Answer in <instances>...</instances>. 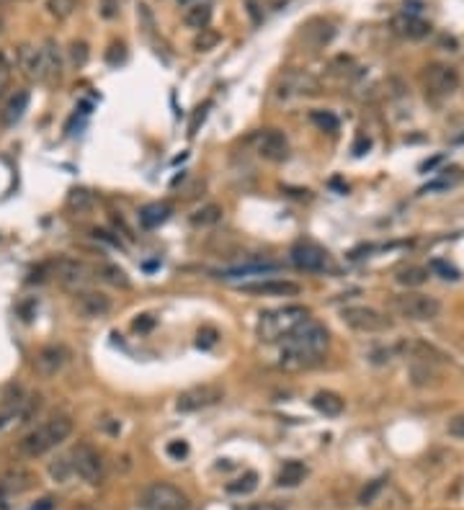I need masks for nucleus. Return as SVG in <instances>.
<instances>
[{"mask_svg": "<svg viewBox=\"0 0 464 510\" xmlns=\"http://www.w3.org/2000/svg\"><path fill=\"white\" fill-rule=\"evenodd\" d=\"M3 26H6V24H3V19H0V34H3Z\"/></svg>", "mask_w": 464, "mask_h": 510, "instance_id": "49", "label": "nucleus"}, {"mask_svg": "<svg viewBox=\"0 0 464 510\" xmlns=\"http://www.w3.org/2000/svg\"><path fill=\"white\" fill-rule=\"evenodd\" d=\"M222 207L220 204H207V207L196 209L194 214H191V224L194 227H212V224H217V222L222 219Z\"/></svg>", "mask_w": 464, "mask_h": 510, "instance_id": "29", "label": "nucleus"}, {"mask_svg": "<svg viewBox=\"0 0 464 510\" xmlns=\"http://www.w3.org/2000/svg\"><path fill=\"white\" fill-rule=\"evenodd\" d=\"M70 464H73V472L81 477L83 482L98 484L103 479V459L91 443H78L73 454H70Z\"/></svg>", "mask_w": 464, "mask_h": 510, "instance_id": "7", "label": "nucleus"}, {"mask_svg": "<svg viewBox=\"0 0 464 510\" xmlns=\"http://www.w3.org/2000/svg\"><path fill=\"white\" fill-rule=\"evenodd\" d=\"M73 474L75 472H73V464H70V457H60L49 464V477H52L54 482L65 484Z\"/></svg>", "mask_w": 464, "mask_h": 510, "instance_id": "33", "label": "nucleus"}, {"mask_svg": "<svg viewBox=\"0 0 464 510\" xmlns=\"http://www.w3.org/2000/svg\"><path fill=\"white\" fill-rule=\"evenodd\" d=\"M392 309L413 323H431L441 315V302L436 296L421 294V291H405V294L392 296Z\"/></svg>", "mask_w": 464, "mask_h": 510, "instance_id": "4", "label": "nucleus"}, {"mask_svg": "<svg viewBox=\"0 0 464 510\" xmlns=\"http://www.w3.org/2000/svg\"><path fill=\"white\" fill-rule=\"evenodd\" d=\"M29 101H31L29 90H16V93L6 101L3 111H0V124H3V127H16V124L21 121V116L26 114Z\"/></svg>", "mask_w": 464, "mask_h": 510, "instance_id": "18", "label": "nucleus"}, {"mask_svg": "<svg viewBox=\"0 0 464 510\" xmlns=\"http://www.w3.org/2000/svg\"><path fill=\"white\" fill-rule=\"evenodd\" d=\"M253 145H256V152L269 162H284L289 157V142L279 129H261L253 137Z\"/></svg>", "mask_w": 464, "mask_h": 510, "instance_id": "11", "label": "nucleus"}, {"mask_svg": "<svg viewBox=\"0 0 464 510\" xmlns=\"http://www.w3.org/2000/svg\"><path fill=\"white\" fill-rule=\"evenodd\" d=\"M31 510H52V500H49V497H44V500H39V503H36Z\"/></svg>", "mask_w": 464, "mask_h": 510, "instance_id": "47", "label": "nucleus"}, {"mask_svg": "<svg viewBox=\"0 0 464 510\" xmlns=\"http://www.w3.org/2000/svg\"><path fill=\"white\" fill-rule=\"evenodd\" d=\"M132 328L140 330V333H142V330H150V328H153V317H150V315H142L140 320H135V325H132Z\"/></svg>", "mask_w": 464, "mask_h": 510, "instance_id": "45", "label": "nucleus"}, {"mask_svg": "<svg viewBox=\"0 0 464 510\" xmlns=\"http://www.w3.org/2000/svg\"><path fill=\"white\" fill-rule=\"evenodd\" d=\"M39 62H41V83H54L62 78V52L57 41L47 39L39 47Z\"/></svg>", "mask_w": 464, "mask_h": 510, "instance_id": "17", "label": "nucleus"}, {"mask_svg": "<svg viewBox=\"0 0 464 510\" xmlns=\"http://www.w3.org/2000/svg\"><path fill=\"white\" fill-rule=\"evenodd\" d=\"M341 317L349 328L359 330V333H382L390 328V317L374 307H346Z\"/></svg>", "mask_w": 464, "mask_h": 510, "instance_id": "9", "label": "nucleus"}, {"mask_svg": "<svg viewBox=\"0 0 464 510\" xmlns=\"http://www.w3.org/2000/svg\"><path fill=\"white\" fill-rule=\"evenodd\" d=\"M142 510H189L191 500L170 482H153L140 492Z\"/></svg>", "mask_w": 464, "mask_h": 510, "instance_id": "5", "label": "nucleus"}, {"mask_svg": "<svg viewBox=\"0 0 464 510\" xmlns=\"http://www.w3.org/2000/svg\"><path fill=\"white\" fill-rule=\"evenodd\" d=\"M170 214H173V209L165 202H153L140 209V224L145 229H155V227H160L163 222H168Z\"/></svg>", "mask_w": 464, "mask_h": 510, "instance_id": "23", "label": "nucleus"}, {"mask_svg": "<svg viewBox=\"0 0 464 510\" xmlns=\"http://www.w3.org/2000/svg\"><path fill=\"white\" fill-rule=\"evenodd\" d=\"M31 482H34V477L29 474V472L16 469V472H11V474H6L3 479H0V490L6 492V495H14V492L19 495V492L29 490Z\"/></svg>", "mask_w": 464, "mask_h": 510, "instance_id": "26", "label": "nucleus"}, {"mask_svg": "<svg viewBox=\"0 0 464 510\" xmlns=\"http://www.w3.org/2000/svg\"><path fill=\"white\" fill-rule=\"evenodd\" d=\"M237 289L245 296H297L299 283L287 279H261V281H242Z\"/></svg>", "mask_w": 464, "mask_h": 510, "instance_id": "13", "label": "nucleus"}, {"mask_svg": "<svg viewBox=\"0 0 464 510\" xmlns=\"http://www.w3.org/2000/svg\"><path fill=\"white\" fill-rule=\"evenodd\" d=\"M165 454H168L170 459H175V462H181V459L189 457V443L186 441H170L168 446H165Z\"/></svg>", "mask_w": 464, "mask_h": 510, "instance_id": "40", "label": "nucleus"}, {"mask_svg": "<svg viewBox=\"0 0 464 510\" xmlns=\"http://www.w3.org/2000/svg\"><path fill=\"white\" fill-rule=\"evenodd\" d=\"M52 276L57 279L62 289L78 294L83 289H91V281L96 279V269H91L83 261H75V258H60V261L52 263Z\"/></svg>", "mask_w": 464, "mask_h": 510, "instance_id": "6", "label": "nucleus"}, {"mask_svg": "<svg viewBox=\"0 0 464 510\" xmlns=\"http://www.w3.org/2000/svg\"><path fill=\"white\" fill-rule=\"evenodd\" d=\"M70 57H73V65L83 68V65L88 62V44L86 41H73V44H70Z\"/></svg>", "mask_w": 464, "mask_h": 510, "instance_id": "39", "label": "nucleus"}, {"mask_svg": "<svg viewBox=\"0 0 464 510\" xmlns=\"http://www.w3.org/2000/svg\"><path fill=\"white\" fill-rule=\"evenodd\" d=\"M3 3H6V0H0V6H3Z\"/></svg>", "mask_w": 464, "mask_h": 510, "instance_id": "51", "label": "nucleus"}, {"mask_svg": "<svg viewBox=\"0 0 464 510\" xmlns=\"http://www.w3.org/2000/svg\"><path fill=\"white\" fill-rule=\"evenodd\" d=\"M70 433H73V420L68 415H54L41 425H36L34 430H29L19 441V451L29 459L44 457L52 449H57L62 441H68Z\"/></svg>", "mask_w": 464, "mask_h": 510, "instance_id": "2", "label": "nucleus"}, {"mask_svg": "<svg viewBox=\"0 0 464 510\" xmlns=\"http://www.w3.org/2000/svg\"><path fill=\"white\" fill-rule=\"evenodd\" d=\"M328 343V328L307 317L292 333L284 335L282 366H287V369H309V366H315L323 358Z\"/></svg>", "mask_w": 464, "mask_h": 510, "instance_id": "1", "label": "nucleus"}, {"mask_svg": "<svg viewBox=\"0 0 464 510\" xmlns=\"http://www.w3.org/2000/svg\"><path fill=\"white\" fill-rule=\"evenodd\" d=\"M96 207V194H91L88 188H70L68 194V209L70 212H78V214H86Z\"/></svg>", "mask_w": 464, "mask_h": 510, "instance_id": "28", "label": "nucleus"}, {"mask_svg": "<svg viewBox=\"0 0 464 510\" xmlns=\"http://www.w3.org/2000/svg\"><path fill=\"white\" fill-rule=\"evenodd\" d=\"M309 121L323 132H338V116L333 111H312Z\"/></svg>", "mask_w": 464, "mask_h": 510, "instance_id": "34", "label": "nucleus"}, {"mask_svg": "<svg viewBox=\"0 0 464 510\" xmlns=\"http://www.w3.org/2000/svg\"><path fill=\"white\" fill-rule=\"evenodd\" d=\"M382 487H384V479H374V482H369L361 490V495H359V503H361V505H371L374 500H377L379 492H382Z\"/></svg>", "mask_w": 464, "mask_h": 510, "instance_id": "36", "label": "nucleus"}, {"mask_svg": "<svg viewBox=\"0 0 464 510\" xmlns=\"http://www.w3.org/2000/svg\"><path fill=\"white\" fill-rule=\"evenodd\" d=\"M73 307L83 320H98L111 312V296L98 289H83L75 294Z\"/></svg>", "mask_w": 464, "mask_h": 510, "instance_id": "12", "label": "nucleus"}, {"mask_svg": "<svg viewBox=\"0 0 464 510\" xmlns=\"http://www.w3.org/2000/svg\"><path fill=\"white\" fill-rule=\"evenodd\" d=\"M426 88L436 95H451L459 88V73L451 65H431L426 70Z\"/></svg>", "mask_w": 464, "mask_h": 510, "instance_id": "16", "label": "nucleus"}, {"mask_svg": "<svg viewBox=\"0 0 464 510\" xmlns=\"http://www.w3.org/2000/svg\"><path fill=\"white\" fill-rule=\"evenodd\" d=\"M222 397H225L222 387H217V384H199V387L183 390L181 395L175 397V410L178 412H199V410L217 405Z\"/></svg>", "mask_w": 464, "mask_h": 510, "instance_id": "8", "label": "nucleus"}, {"mask_svg": "<svg viewBox=\"0 0 464 510\" xmlns=\"http://www.w3.org/2000/svg\"><path fill=\"white\" fill-rule=\"evenodd\" d=\"M70 510H93V508H88V505H75V508H70Z\"/></svg>", "mask_w": 464, "mask_h": 510, "instance_id": "48", "label": "nucleus"}, {"mask_svg": "<svg viewBox=\"0 0 464 510\" xmlns=\"http://www.w3.org/2000/svg\"><path fill=\"white\" fill-rule=\"evenodd\" d=\"M8 85H11V70H8L6 65H0V98L6 95Z\"/></svg>", "mask_w": 464, "mask_h": 510, "instance_id": "43", "label": "nucleus"}, {"mask_svg": "<svg viewBox=\"0 0 464 510\" xmlns=\"http://www.w3.org/2000/svg\"><path fill=\"white\" fill-rule=\"evenodd\" d=\"M289 258L299 271H307V274H323L330 269V258L320 245L315 242H297L292 245Z\"/></svg>", "mask_w": 464, "mask_h": 510, "instance_id": "10", "label": "nucleus"}, {"mask_svg": "<svg viewBox=\"0 0 464 510\" xmlns=\"http://www.w3.org/2000/svg\"><path fill=\"white\" fill-rule=\"evenodd\" d=\"M103 16H106V19H114L116 16L114 0H103Z\"/></svg>", "mask_w": 464, "mask_h": 510, "instance_id": "46", "label": "nucleus"}, {"mask_svg": "<svg viewBox=\"0 0 464 510\" xmlns=\"http://www.w3.org/2000/svg\"><path fill=\"white\" fill-rule=\"evenodd\" d=\"M16 62H19L21 73L31 78V80H41V62H39V47L31 44H21L16 52Z\"/></svg>", "mask_w": 464, "mask_h": 510, "instance_id": "20", "label": "nucleus"}, {"mask_svg": "<svg viewBox=\"0 0 464 510\" xmlns=\"http://www.w3.org/2000/svg\"><path fill=\"white\" fill-rule=\"evenodd\" d=\"M446 430H449V436L462 438V441H464V412H459V415L451 417L449 425H446Z\"/></svg>", "mask_w": 464, "mask_h": 510, "instance_id": "42", "label": "nucleus"}, {"mask_svg": "<svg viewBox=\"0 0 464 510\" xmlns=\"http://www.w3.org/2000/svg\"><path fill=\"white\" fill-rule=\"evenodd\" d=\"M279 271V263H269V261H258V263H245V266H235V269L220 271L217 279L222 281H235V279H248V276H266Z\"/></svg>", "mask_w": 464, "mask_h": 510, "instance_id": "19", "label": "nucleus"}, {"mask_svg": "<svg viewBox=\"0 0 464 510\" xmlns=\"http://www.w3.org/2000/svg\"><path fill=\"white\" fill-rule=\"evenodd\" d=\"M178 3H191V0H178Z\"/></svg>", "mask_w": 464, "mask_h": 510, "instance_id": "50", "label": "nucleus"}, {"mask_svg": "<svg viewBox=\"0 0 464 510\" xmlns=\"http://www.w3.org/2000/svg\"><path fill=\"white\" fill-rule=\"evenodd\" d=\"M397 283H403V286H423L426 281H428V269H423V266H405V269L397 271Z\"/></svg>", "mask_w": 464, "mask_h": 510, "instance_id": "30", "label": "nucleus"}, {"mask_svg": "<svg viewBox=\"0 0 464 510\" xmlns=\"http://www.w3.org/2000/svg\"><path fill=\"white\" fill-rule=\"evenodd\" d=\"M81 0H47V11L49 16H54L57 21H65L78 11Z\"/></svg>", "mask_w": 464, "mask_h": 510, "instance_id": "32", "label": "nucleus"}, {"mask_svg": "<svg viewBox=\"0 0 464 510\" xmlns=\"http://www.w3.org/2000/svg\"><path fill=\"white\" fill-rule=\"evenodd\" d=\"M309 309L302 307V304H287V307L271 309V312H263L261 320H258V335L261 340H284L287 333L297 328V325L307 320Z\"/></svg>", "mask_w": 464, "mask_h": 510, "instance_id": "3", "label": "nucleus"}, {"mask_svg": "<svg viewBox=\"0 0 464 510\" xmlns=\"http://www.w3.org/2000/svg\"><path fill=\"white\" fill-rule=\"evenodd\" d=\"M312 407H315L317 412L325 415V417H338L341 412H344L346 402H344V397L336 395V392L323 390V392H317V395L312 397Z\"/></svg>", "mask_w": 464, "mask_h": 510, "instance_id": "22", "label": "nucleus"}, {"mask_svg": "<svg viewBox=\"0 0 464 510\" xmlns=\"http://www.w3.org/2000/svg\"><path fill=\"white\" fill-rule=\"evenodd\" d=\"M392 28H395L400 36H408V39H423L431 31V26L423 19H418V16H411V14L397 16V19L392 21Z\"/></svg>", "mask_w": 464, "mask_h": 510, "instance_id": "21", "label": "nucleus"}, {"mask_svg": "<svg viewBox=\"0 0 464 510\" xmlns=\"http://www.w3.org/2000/svg\"><path fill=\"white\" fill-rule=\"evenodd\" d=\"M209 21H212V6L209 3H194L183 11V24L194 31H202V28H209Z\"/></svg>", "mask_w": 464, "mask_h": 510, "instance_id": "25", "label": "nucleus"}, {"mask_svg": "<svg viewBox=\"0 0 464 510\" xmlns=\"http://www.w3.org/2000/svg\"><path fill=\"white\" fill-rule=\"evenodd\" d=\"M217 340H220V333H217L215 328H202L199 330V335H196V345L199 348H212V345H217Z\"/></svg>", "mask_w": 464, "mask_h": 510, "instance_id": "37", "label": "nucleus"}, {"mask_svg": "<svg viewBox=\"0 0 464 510\" xmlns=\"http://www.w3.org/2000/svg\"><path fill=\"white\" fill-rule=\"evenodd\" d=\"M371 147V142H369V137H359L356 140V145H354V155H364L366 150Z\"/></svg>", "mask_w": 464, "mask_h": 510, "instance_id": "44", "label": "nucleus"}, {"mask_svg": "<svg viewBox=\"0 0 464 510\" xmlns=\"http://www.w3.org/2000/svg\"><path fill=\"white\" fill-rule=\"evenodd\" d=\"M258 487V474L256 472H245L242 477H237L235 482L227 484L230 495H250Z\"/></svg>", "mask_w": 464, "mask_h": 510, "instance_id": "31", "label": "nucleus"}, {"mask_svg": "<svg viewBox=\"0 0 464 510\" xmlns=\"http://www.w3.org/2000/svg\"><path fill=\"white\" fill-rule=\"evenodd\" d=\"M431 271H436V274H441V279H449V281H457L459 279V271L454 269V266H449L446 261H431Z\"/></svg>", "mask_w": 464, "mask_h": 510, "instance_id": "38", "label": "nucleus"}, {"mask_svg": "<svg viewBox=\"0 0 464 510\" xmlns=\"http://www.w3.org/2000/svg\"><path fill=\"white\" fill-rule=\"evenodd\" d=\"M317 88L320 85H317V80L312 78V75L302 73V70H289V73L279 80L276 95H279V98H299V95L317 93Z\"/></svg>", "mask_w": 464, "mask_h": 510, "instance_id": "15", "label": "nucleus"}, {"mask_svg": "<svg viewBox=\"0 0 464 510\" xmlns=\"http://www.w3.org/2000/svg\"><path fill=\"white\" fill-rule=\"evenodd\" d=\"M217 41H220V34H217V31H212V28H202L199 36L194 39V49L196 52H209V49L217 47Z\"/></svg>", "mask_w": 464, "mask_h": 510, "instance_id": "35", "label": "nucleus"}, {"mask_svg": "<svg viewBox=\"0 0 464 510\" xmlns=\"http://www.w3.org/2000/svg\"><path fill=\"white\" fill-rule=\"evenodd\" d=\"M96 276L103 279L106 283L116 286V289H129V279H127V271L114 266V263H101L98 269H96Z\"/></svg>", "mask_w": 464, "mask_h": 510, "instance_id": "27", "label": "nucleus"}, {"mask_svg": "<svg viewBox=\"0 0 464 510\" xmlns=\"http://www.w3.org/2000/svg\"><path fill=\"white\" fill-rule=\"evenodd\" d=\"M240 510H289L287 500H263V503H250Z\"/></svg>", "mask_w": 464, "mask_h": 510, "instance_id": "41", "label": "nucleus"}, {"mask_svg": "<svg viewBox=\"0 0 464 510\" xmlns=\"http://www.w3.org/2000/svg\"><path fill=\"white\" fill-rule=\"evenodd\" d=\"M304 477H307V467L297 459H289V462H284V467L276 474V484L279 487H297L299 482H304Z\"/></svg>", "mask_w": 464, "mask_h": 510, "instance_id": "24", "label": "nucleus"}, {"mask_svg": "<svg viewBox=\"0 0 464 510\" xmlns=\"http://www.w3.org/2000/svg\"><path fill=\"white\" fill-rule=\"evenodd\" d=\"M68 361H70V350L65 348V345H44L34 358V369L41 379H52V376H57L65 369Z\"/></svg>", "mask_w": 464, "mask_h": 510, "instance_id": "14", "label": "nucleus"}]
</instances>
